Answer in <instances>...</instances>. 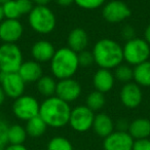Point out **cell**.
Here are the masks:
<instances>
[{"label": "cell", "instance_id": "cb8c5ba5", "mask_svg": "<svg viewBox=\"0 0 150 150\" xmlns=\"http://www.w3.org/2000/svg\"><path fill=\"white\" fill-rule=\"evenodd\" d=\"M27 132L21 125H13L8 127V143L13 145L23 144L27 139Z\"/></svg>", "mask_w": 150, "mask_h": 150}, {"label": "cell", "instance_id": "7402d4cb", "mask_svg": "<svg viewBox=\"0 0 150 150\" xmlns=\"http://www.w3.org/2000/svg\"><path fill=\"white\" fill-rule=\"evenodd\" d=\"M36 88L40 95H42L45 98H50V97L56 96L57 81L50 75H43L36 82Z\"/></svg>", "mask_w": 150, "mask_h": 150}, {"label": "cell", "instance_id": "484cf974", "mask_svg": "<svg viewBox=\"0 0 150 150\" xmlns=\"http://www.w3.org/2000/svg\"><path fill=\"white\" fill-rule=\"evenodd\" d=\"M114 77L117 81L121 82V83L125 84L132 82V80L134 79V71L129 65L127 64H120L119 66H117L114 69Z\"/></svg>", "mask_w": 150, "mask_h": 150}, {"label": "cell", "instance_id": "4dcf8cb0", "mask_svg": "<svg viewBox=\"0 0 150 150\" xmlns=\"http://www.w3.org/2000/svg\"><path fill=\"white\" fill-rule=\"evenodd\" d=\"M8 127L4 120L0 119V147H4L8 143Z\"/></svg>", "mask_w": 150, "mask_h": 150}, {"label": "cell", "instance_id": "5bb4252c", "mask_svg": "<svg viewBox=\"0 0 150 150\" xmlns=\"http://www.w3.org/2000/svg\"><path fill=\"white\" fill-rule=\"evenodd\" d=\"M135 140L127 132L114 131L103 142L104 150H133Z\"/></svg>", "mask_w": 150, "mask_h": 150}, {"label": "cell", "instance_id": "d6a6232c", "mask_svg": "<svg viewBox=\"0 0 150 150\" xmlns=\"http://www.w3.org/2000/svg\"><path fill=\"white\" fill-rule=\"evenodd\" d=\"M120 36L122 39H125V41L133 39L136 37V30L133 26L131 25H125L121 28L120 30Z\"/></svg>", "mask_w": 150, "mask_h": 150}, {"label": "cell", "instance_id": "8fae6325", "mask_svg": "<svg viewBox=\"0 0 150 150\" xmlns=\"http://www.w3.org/2000/svg\"><path fill=\"white\" fill-rule=\"evenodd\" d=\"M23 33L24 27L20 20L4 19L0 23V40L3 43H16Z\"/></svg>", "mask_w": 150, "mask_h": 150}, {"label": "cell", "instance_id": "ffe728a7", "mask_svg": "<svg viewBox=\"0 0 150 150\" xmlns=\"http://www.w3.org/2000/svg\"><path fill=\"white\" fill-rule=\"evenodd\" d=\"M127 133L134 140L147 139L150 136V120L147 118H136L129 122Z\"/></svg>", "mask_w": 150, "mask_h": 150}, {"label": "cell", "instance_id": "ac0fdd59", "mask_svg": "<svg viewBox=\"0 0 150 150\" xmlns=\"http://www.w3.org/2000/svg\"><path fill=\"white\" fill-rule=\"evenodd\" d=\"M67 44L69 48L77 54L86 50L88 45V35L86 31L82 28L72 29L67 37Z\"/></svg>", "mask_w": 150, "mask_h": 150}, {"label": "cell", "instance_id": "ba28073f", "mask_svg": "<svg viewBox=\"0 0 150 150\" xmlns=\"http://www.w3.org/2000/svg\"><path fill=\"white\" fill-rule=\"evenodd\" d=\"M95 114L86 105H78L71 109L68 125L77 133H86L93 127Z\"/></svg>", "mask_w": 150, "mask_h": 150}, {"label": "cell", "instance_id": "4fadbf2b", "mask_svg": "<svg viewBox=\"0 0 150 150\" xmlns=\"http://www.w3.org/2000/svg\"><path fill=\"white\" fill-rule=\"evenodd\" d=\"M121 104L129 109H135L140 106L143 100L141 86L136 82H129L122 86L119 93Z\"/></svg>", "mask_w": 150, "mask_h": 150}, {"label": "cell", "instance_id": "2e32d148", "mask_svg": "<svg viewBox=\"0 0 150 150\" xmlns=\"http://www.w3.org/2000/svg\"><path fill=\"white\" fill-rule=\"evenodd\" d=\"M18 73L26 84L33 83V82H37L43 76V69L40 63L34 60H29L23 62Z\"/></svg>", "mask_w": 150, "mask_h": 150}, {"label": "cell", "instance_id": "1f68e13d", "mask_svg": "<svg viewBox=\"0 0 150 150\" xmlns=\"http://www.w3.org/2000/svg\"><path fill=\"white\" fill-rule=\"evenodd\" d=\"M17 3L22 16L29 15L32 9H33V7L35 6L32 0H17Z\"/></svg>", "mask_w": 150, "mask_h": 150}, {"label": "cell", "instance_id": "9a60e30c", "mask_svg": "<svg viewBox=\"0 0 150 150\" xmlns=\"http://www.w3.org/2000/svg\"><path fill=\"white\" fill-rule=\"evenodd\" d=\"M54 45L48 40H37L31 46V56L34 61L38 63L50 62L56 52Z\"/></svg>", "mask_w": 150, "mask_h": 150}, {"label": "cell", "instance_id": "d590c367", "mask_svg": "<svg viewBox=\"0 0 150 150\" xmlns=\"http://www.w3.org/2000/svg\"><path fill=\"white\" fill-rule=\"evenodd\" d=\"M54 1L58 5H60V6H63V7L70 6L72 3H74V0H54Z\"/></svg>", "mask_w": 150, "mask_h": 150}, {"label": "cell", "instance_id": "d4e9b609", "mask_svg": "<svg viewBox=\"0 0 150 150\" xmlns=\"http://www.w3.org/2000/svg\"><path fill=\"white\" fill-rule=\"evenodd\" d=\"M106 103V98L103 93H100L98 91L90 93L86 97V105L91 109L92 111H99L105 106Z\"/></svg>", "mask_w": 150, "mask_h": 150}, {"label": "cell", "instance_id": "6da1fadb", "mask_svg": "<svg viewBox=\"0 0 150 150\" xmlns=\"http://www.w3.org/2000/svg\"><path fill=\"white\" fill-rule=\"evenodd\" d=\"M71 107L69 103L63 101L57 96L45 98L40 103L39 116L47 127L60 129L69 123Z\"/></svg>", "mask_w": 150, "mask_h": 150}, {"label": "cell", "instance_id": "ab89813d", "mask_svg": "<svg viewBox=\"0 0 150 150\" xmlns=\"http://www.w3.org/2000/svg\"><path fill=\"white\" fill-rule=\"evenodd\" d=\"M35 5H47L52 0H32Z\"/></svg>", "mask_w": 150, "mask_h": 150}, {"label": "cell", "instance_id": "7bdbcfd3", "mask_svg": "<svg viewBox=\"0 0 150 150\" xmlns=\"http://www.w3.org/2000/svg\"><path fill=\"white\" fill-rule=\"evenodd\" d=\"M0 150H4V149H3V147H0Z\"/></svg>", "mask_w": 150, "mask_h": 150}, {"label": "cell", "instance_id": "8d00e7d4", "mask_svg": "<svg viewBox=\"0 0 150 150\" xmlns=\"http://www.w3.org/2000/svg\"><path fill=\"white\" fill-rule=\"evenodd\" d=\"M4 150H28L23 144H20V145H13V144H9Z\"/></svg>", "mask_w": 150, "mask_h": 150}, {"label": "cell", "instance_id": "9c48e42d", "mask_svg": "<svg viewBox=\"0 0 150 150\" xmlns=\"http://www.w3.org/2000/svg\"><path fill=\"white\" fill-rule=\"evenodd\" d=\"M132 15L131 8L127 3L120 0H111L102 7V16L106 22L110 24L121 23L129 19Z\"/></svg>", "mask_w": 150, "mask_h": 150}, {"label": "cell", "instance_id": "5b68a950", "mask_svg": "<svg viewBox=\"0 0 150 150\" xmlns=\"http://www.w3.org/2000/svg\"><path fill=\"white\" fill-rule=\"evenodd\" d=\"M123 61L127 65H137L149 60L150 57V44L144 38L135 37L133 39L125 41L122 46Z\"/></svg>", "mask_w": 150, "mask_h": 150}, {"label": "cell", "instance_id": "74e56055", "mask_svg": "<svg viewBox=\"0 0 150 150\" xmlns=\"http://www.w3.org/2000/svg\"><path fill=\"white\" fill-rule=\"evenodd\" d=\"M6 95H5L4 91H3V88H1V86H0V106H2L3 104H4L5 102V99H6Z\"/></svg>", "mask_w": 150, "mask_h": 150}, {"label": "cell", "instance_id": "b9f144b4", "mask_svg": "<svg viewBox=\"0 0 150 150\" xmlns=\"http://www.w3.org/2000/svg\"><path fill=\"white\" fill-rule=\"evenodd\" d=\"M8 1H11V0H0V4L3 5V4H4V3L8 2Z\"/></svg>", "mask_w": 150, "mask_h": 150}, {"label": "cell", "instance_id": "4316f807", "mask_svg": "<svg viewBox=\"0 0 150 150\" xmlns=\"http://www.w3.org/2000/svg\"><path fill=\"white\" fill-rule=\"evenodd\" d=\"M46 150H73V146L67 138L57 136L48 141Z\"/></svg>", "mask_w": 150, "mask_h": 150}, {"label": "cell", "instance_id": "e0dca14e", "mask_svg": "<svg viewBox=\"0 0 150 150\" xmlns=\"http://www.w3.org/2000/svg\"><path fill=\"white\" fill-rule=\"evenodd\" d=\"M114 83L115 77L111 70L99 68L95 72L94 77H93V84H94V88L96 91L106 94L112 90Z\"/></svg>", "mask_w": 150, "mask_h": 150}, {"label": "cell", "instance_id": "7a4b0ae2", "mask_svg": "<svg viewBox=\"0 0 150 150\" xmlns=\"http://www.w3.org/2000/svg\"><path fill=\"white\" fill-rule=\"evenodd\" d=\"M95 64L99 68L115 69L123 62L122 46L111 38H102L95 43L93 47Z\"/></svg>", "mask_w": 150, "mask_h": 150}, {"label": "cell", "instance_id": "277c9868", "mask_svg": "<svg viewBox=\"0 0 150 150\" xmlns=\"http://www.w3.org/2000/svg\"><path fill=\"white\" fill-rule=\"evenodd\" d=\"M28 23L34 32L40 35H47L56 28L57 18L47 5H35L28 15Z\"/></svg>", "mask_w": 150, "mask_h": 150}, {"label": "cell", "instance_id": "f546056e", "mask_svg": "<svg viewBox=\"0 0 150 150\" xmlns=\"http://www.w3.org/2000/svg\"><path fill=\"white\" fill-rule=\"evenodd\" d=\"M78 63H79V67L82 68H88L95 63L94 56H93L92 52L88 50H83V52L78 54Z\"/></svg>", "mask_w": 150, "mask_h": 150}, {"label": "cell", "instance_id": "836d02e7", "mask_svg": "<svg viewBox=\"0 0 150 150\" xmlns=\"http://www.w3.org/2000/svg\"><path fill=\"white\" fill-rule=\"evenodd\" d=\"M133 150H150V139L135 140Z\"/></svg>", "mask_w": 150, "mask_h": 150}, {"label": "cell", "instance_id": "44dd1931", "mask_svg": "<svg viewBox=\"0 0 150 150\" xmlns=\"http://www.w3.org/2000/svg\"><path fill=\"white\" fill-rule=\"evenodd\" d=\"M134 80L140 86H150V61H145L134 67Z\"/></svg>", "mask_w": 150, "mask_h": 150}, {"label": "cell", "instance_id": "60d3db41", "mask_svg": "<svg viewBox=\"0 0 150 150\" xmlns=\"http://www.w3.org/2000/svg\"><path fill=\"white\" fill-rule=\"evenodd\" d=\"M4 20V13H3V7L2 5L0 4V23Z\"/></svg>", "mask_w": 150, "mask_h": 150}, {"label": "cell", "instance_id": "603a6c76", "mask_svg": "<svg viewBox=\"0 0 150 150\" xmlns=\"http://www.w3.org/2000/svg\"><path fill=\"white\" fill-rule=\"evenodd\" d=\"M26 132L27 135L32 138H39L46 132L47 125L44 122V120L38 115L33 118L29 119L26 123Z\"/></svg>", "mask_w": 150, "mask_h": 150}, {"label": "cell", "instance_id": "3957f363", "mask_svg": "<svg viewBox=\"0 0 150 150\" xmlns=\"http://www.w3.org/2000/svg\"><path fill=\"white\" fill-rule=\"evenodd\" d=\"M79 69L78 54L68 46H63L56 50L50 61V71L59 80L72 78Z\"/></svg>", "mask_w": 150, "mask_h": 150}, {"label": "cell", "instance_id": "f1b7e54d", "mask_svg": "<svg viewBox=\"0 0 150 150\" xmlns=\"http://www.w3.org/2000/svg\"><path fill=\"white\" fill-rule=\"evenodd\" d=\"M74 3L86 11H95L99 7H103L106 0H74Z\"/></svg>", "mask_w": 150, "mask_h": 150}, {"label": "cell", "instance_id": "f35d334b", "mask_svg": "<svg viewBox=\"0 0 150 150\" xmlns=\"http://www.w3.org/2000/svg\"><path fill=\"white\" fill-rule=\"evenodd\" d=\"M144 39L150 44V24L146 27L145 32H144Z\"/></svg>", "mask_w": 150, "mask_h": 150}, {"label": "cell", "instance_id": "e575fe53", "mask_svg": "<svg viewBox=\"0 0 150 150\" xmlns=\"http://www.w3.org/2000/svg\"><path fill=\"white\" fill-rule=\"evenodd\" d=\"M129 122L127 120V119H125V118L119 119V120L116 122L117 131L127 132V129H129Z\"/></svg>", "mask_w": 150, "mask_h": 150}, {"label": "cell", "instance_id": "ee69618b", "mask_svg": "<svg viewBox=\"0 0 150 150\" xmlns=\"http://www.w3.org/2000/svg\"><path fill=\"white\" fill-rule=\"evenodd\" d=\"M0 119H1V117H0Z\"/></svg>", "mask_w": 150, "mask_h": 150}, {"label": "cell", "instance_id": "8992f818", "mask_svg": "<svg viewBox=\"0 0 150 150\" xmlns=\"http://www.w3.org/2000/svg\"><path fill=\"white\" fill-rule=\"evenodd\" d=\"M23 52L16 43L0 45V72L17 73L23 64Z\"/></svg>", "mask_w": 150, "mask_h": 150}, {"label": "cell", "instance_id": "d6986e66", "mask_svg": "<svg viewBox=\"0 0 150 150\" xmlns=\"http://www.w3.org/2000/svg\"><path fill=\"white\" fill-rule=\"evenodd\" d=\"M114 122L112 118L106 113H99L95 115L94 123H93V129L101 138L108 137L110 134L114 132Z\"/></svg>", "mask_w": 150, "mask_h": 150}, {"label": "cell", "instance_id": "83f0119b", "mask_svg": "<svg viewBox=\"0 0 150 150\" xmlns=\"http://www.w3.org/2000/svg\"><path fill=\"white\" fill-rule=\"evenodd\" d=\"M3 13H4V19L11 20H19L22 17V13L18 6L17 0H11L8 2L4 3L2 5Z\"/></svg>", "mask_w": 150, "mask_h": 150}, {"label": "cell", "instance_id": "30bf717a", "mask_svg": "<svg viewBox=\"0 0 150 150\" xmlns=\"http://www.w3.org/2000/svg\"><path fill=\"white\" fill-rule=\"evenodd\" d=\"M0 86L3 88L7 98L18 99L23 96L25 92L26 83L19 73H4L0 72Z\"/></svg>", "mask_w": 150, "mask_h": 150}, {"label": "cell", "instance_id": "52a82bcc", "mask_svg": "<svg viewBox=\"0 0 150 150\" xmlns=\"http://www.w3.org/2000/svg\"><path fill=\"white\" fill-rule=\"evenodd\" d=\"M40 103L30 95H23L13 101V113L18 119L28 121L39 115Z\"/></svg>", "mask_w": 150, "mask_h": 150}, {"label": "cell", "instance_id": "7c38bea8", "mask_svg": "<svg viewBox=\"0 0 150 150\" xmlns=\"http://www.w3.org/2000/svg\"><path fill=\"white\" fill-rule=\"evenodd\" d=\"M81 86L73 78L59 80L57 82L56 96L67 103L76 101L81 95Z\"/></svg>", "mask_w": 150, "mask_h": 150}]
</instances>
